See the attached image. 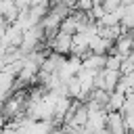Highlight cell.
<instances>
[{
  "label": "cell",
  "instance_id": "cell-19",
  "mask_svg": "<svg viewBox=\"0 0 134 134\" xmlns=\"http://www.w3.org/2000/svg\"><path fill=\"white\" fill-rule=\"evenodd\" d=\"M96 134H111V132H109L107 128H103V130H100V132H96Z\"/></svg>",
  "mask_w": 134,
  "mask_h": 134
},
{
  "label": "cell",
  "instance_id": "cell-11",
  "mask_svg": "<svg viewBox=\"0 0 134 134\" xmlns=\"http://www.w3.org/2000/svg\"><path fill=\"white\" fill-rule=\"evenodd\" d=\"M65 84H67V94H69L71 98H77V96H80V92H82L80 77H77V75H71V77L65 82Z\"/></svg>",
  "mask_w": 134,
  "mask_h": 134
},
{
  "label": "cell",
  "instance_id": "cell-5",
  "mask_svg": "<svg viewBox=\"0 0 134 134\" xmlns=\"http://www.w3.org/2000/svg\"><path fill=\"white\" fill-rule=\"evenodd\" d=\"M105 61H107V54H96V52H90L88 57L82 59V67L84 69H90V71H98L105 67Z\"/></svg>",
  "mask_w": 134,
  "mask_h": 134
},
{
  "label": "cell",
  "instance_id": "cell-10",
  "mask_svg": "<svg viewBox=\"0 0 134 134\" xmlns=\"http://www.w3.org/2000/svg\"><path fill=\"white\" fill-rule=\"evenodd\" d=\"M124 100H126V94H121V92L113 90V92L109 94V105H107V111H121Z\"/></svg>",
  "mask_w": 134,
  "mask_h": 134
},
{
  "label": "cell",
  "instance_id": "cell-1",
  "mask_svg": "<svg viewBox=\"0 0 134 134\" xmlns=\"http://www.w3.org/2000/svg\"><path fill=\"white\" fill-rule=\"evenodd\" d=\"M119 77H121V71H117V69H107V67H103V69L94 71V88L107 90V92L111 94V92L115 90V86H117Z\"/></svg>",
  "mask_w": 134,
  "mask_h": 134
},
{
  "label": "cell",
  "instance_id": "cell-13",
  "mask_svg": "<svg viewBox=\"0 0 134 134\" xmlns=\"http://www.w3.org/2000/svg\"><path fill=\"white\" fill-rule=\"evenodd\" d=\"M121 61H124V57H119V54H107L105 67H107V69H117V71H119V67H121Z\"/></svg>",
  "mask_w": 134,
  "mask_h": 134
},
{
  "label": "cell",
  "instance_id": "cell-2",
  "mask_svg": "<svg viewBox=\"0 0 134 134\" xmlns=\"http://www.w3.org/2000/svg\"><path fill=\"white\" fill-rule=\"evenodd\" d=\"M71 42H73V36L59 29V31L54 34V38L48 42V46H50L52 52H59V54H65V57H67L69 50H71Z\"/></svg>",
  "mask_w": 134,
  "mask_h": 134
},
{
  "label": "cell",
  "instance_id": "cell-15",
  "mask_svg": "<svg viewBox=\"0 0 134 134\" xmlns=\"http://www.w3.org/2000/svg\"><path fill=\"white\" fill-rule=\"evenodd\" d=\"M92 6H94V0H75L73 8H77V10H90Z\"/></svg>",
  "mask_w": 134,
  "mask_h": 134
},
{
  "label": "cell",
  "instance_id": "cell-14",
  "mask_svg": "<svg viewBox=\"0 0 134 134\" xmlns=\"http://www.w3.org/2000/svg\"><path fill=\"white\" fill-rule=\"evenodd\" d=\"M100 6L105 8V13H115L121 6V0H100Z\"/></svg>",
  "mask_w": 134,
  "mask_h": 134
},
{
  "label": "cell",
  "instance_id": "cell-7",
  "mask_svg": "<svg viewBox=\"0 0 134 134\" xmlns=\"http://www.w3.org/2000/svg\"><path fill=\"white\" fill-rule=\"evenodd\" d=\"M111 46H113V42L107 40V38H103V36H98V34H94L90 38V50L96 52V54H107V50Z\"/></svg>",
  "mask_w": 134,
  "mask_h": 134
},
{
  "label": "cell",
  "instance_id": "cell-9",
  "mask_svg": "<svg viewBox=\"0 0 134 134\" xmlns=\"http://www.w3.org/2000/svg\"><path fill=\"white\" fill-rule=\"evenodd\" d=\"M121 25L128 31H134V2L124 4V13H121Z\"/></svg>",
  "mask_w": 134,
  "mask_h": 134
},
{
  "label": "cell",
  "instance_id": "cell-6",
  "mask_svg": "<svg viewBox=\"0 0 134 134\" xmlns=\"http://www.w3.org/2000/svg\"><path fill=\"white\" fill-rule=\"evenodd\" d=\"M0 15H2L4 21L10 25V23L17 19V15H19L17 2H15V0H0Z\"/></svg>",
  "mask_w": 134,
  "mask_h": 134
},
{
  "label": "cell",
  "instance_id": "cell-4",
  "mask_svg": "<svg viewBox=\"0 0 134 134\" xmlns=\"http://www.w3.org/2000/svg\"><path fill=\"white\" fill-rule=\"evenodd\" d=\"M107 124V111L105 109H90L88 111V121H86V128L92 130V132H100Z\"/></svg>",
  "mask_w": 134,
  "mask_h": 134
},
{
  "label": "cell",
  "instance_id": "cell-16",
  "mask_svg": "<svg viewBox=\"0 0 134 134\" xmlns=\"http://www.w3.org/2000/svg\"><path fill=\"white\" fill-rule=\"evenodd\" d=\"M124 119H126V128L134 130V115H124Z\"/></svg>",
  "mask_w": 134,
  "mask_h": 134
},
{
  "label": "cell",
  "instance_id": "cell-17",
  "mask_svg": "<svg viewBox=\"0 0 134 134\" xmlns=\"http://www.w3.org/2000/svg\"><path fill=\"white\" fill-rule=\"evenodd\" d=\"M6 27H8V23H6V21H4V17L0 15V31H4Z\"/></svg>",
  "mask_w": 134,
  "mask_h": 134
},
{
  "label": "cell",
  "instance_id": "cell-8",
  "mask_svg": "<svg viewBox=\"0 0 134 134\" xmlns=\"http://www.w3.org/2000/svg\"><path fill=\"white\" fill-rule=\"evenodd\" d=\"M88 105L86 103H80V107H77V111H75V115L71 117V126H75V128H84L86 126V121H88Z\"/></svg>",
  "mask_w": 134,
  "mask_h": 134
},
{
  "label": "cell",
  "instance_id": "cell-20",
  "mask_svg": "<svg viewBox=\"0 0 134 134\" xmlns=\"http://www.w3.org/2000/svg\"><path fill=\"white\" fill-rule=\"evenodd\" d=\"M96 2H100V0H94V4H96Z\"/></svg>",
  "mask_w": 134,
  "mask_h": 134
},
{
  "label": "cell",
  "instance_id": "cell-3",
  "mask_svg": "<svg viewBox=\"0 0 134 134\" xmlns=\"http://www.w3.org/2000/svg\"><path fill=\"white\" fill-rule=\"evenodd\" d=\"M105 128L111 134H126L128 128H126L124 113L121 111H107V124H105Z\"/></svg>",
  "mask_w": 134,
  "mask_h": 134
},
{
  "label": "cell",
  "instance_id": "cell-18",
  "mask_svg": "<svg viewBox=\"0 0 134 134\" xmlns=\"http://www.w3.org/2000/svg\"><path fill=\"white\" fill-rule=\"evenodd\" d=\"M6 126V117H4V113H2V109H0V130Z\"/></svg>",
  "mask_w": 134,
  "mask_h": 134
},
{
  "label": "cell",
  "instance_id": "cell-12",
  "mask_svg": "<svg viewBox=\"0 0 134 134\" xmlns=\"http://www.w3.org/2000/svg\"><path fill=\"white\" fill-rule=\"evenodd\" d=\"M59 29H61V31H67V34H71V36L77 31V21L73 19V15H71V13H69L67 17H63V21H61V27H59Z\"/></svg>",
  "mask_w": 134,
  "mask_h": 134
}]
</instances>
